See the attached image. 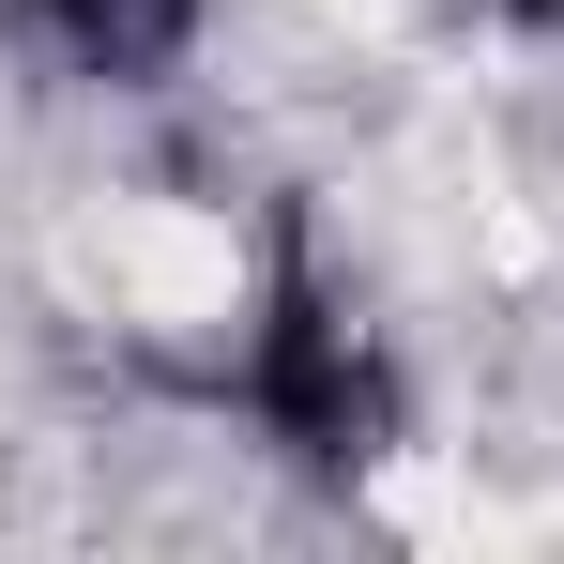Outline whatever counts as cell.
I'll list each match as a JSON object with an SVG mask.
<instances>
[{"mask_svg":"<svg viewBox=\"0 0 564 564\" xmlns=\"http://www.w3.org/2000/svg\"><path fill=\"white\" fill-rule=\"evenodd\" d=\"M31 15H46L77 62L138 77V62H169V46H184V15H198V0H31Z\"/></svg>","mask_w":564,"mask_h":564,"instance_id":"obj_2","label":"cell"},{"mask_svg":"<svg viewBox=\"0 0 564 564\" xmlns=\"http://www.w3.org/2000/svg\"><path fill=\"white\" fill-rule=\"evenodd\" d=\"M260 412L305 458H367V427H381V367L321 275H275V305H260Z\"/></svg>","mask_w":564,"mask_h":564,"instance_id":"obj_1","label":"cell"}]
</instances>
